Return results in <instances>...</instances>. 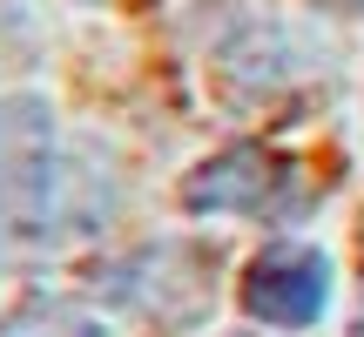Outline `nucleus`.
I'll use <instances>...</instances> for the list:
<instances>
[{"label":"nucleus","instance_id":"5","mask_svg":"<svg viewBox=\"0 0 364 337\" xmlns=\"http://www.w3.org/2000/svg\"><path fill=\"white\" fill-rule=\"evenodd\" d=\"M317 7H364V0H317Z\"/></svg>","mask_w":364,"mask_h":337},{"label":"nucleus","instance_id":"2","mask_svg":"<svg viewBox=\"0 0 364 337\" xmlns=\"http://www.w3.org/2000/svg\"><path fill=\"white\" fill-rule=\"evenodd\" d=\"M331 304V257L311 243H263L257 257L243 263V311L263 317V324H317Z\"/></svg>","mask_w":364,"mask_h":337},{"label":"nucleus","instance_id":"4","mask_svg":"<svg viewBox=\"0 0 364 337\" xmlns=\"http://www.w3.org/2000/svg\"><path fill=\"white\" fill-rule=\"evenodd\" d=\"M0 337H108V324L75 297H27L0 317Z\"/></svg>","mask_w":364,"mask_h":337},{"label":"nucleus","instance_id":"1","mask_svg":"<svg viewBox=\"0 0 364 337\" xmlns=\"http://www.w3.org/2000/svg\"><path fill=\"white\" fill-rule=\"evenodd\" d=\"M61 203V168H54V115L34 95L0 102V223L14 230H48Z\"/></svg>","mask_w":364,"mask_h":337},{"label":"nucleus","instance_id":"3","mask_svg":"<svg viewBox=\"0 0 364 337\" xmlns=\"http://www.w3.org/2000/svg\"><path fill=\"white\" fill-rule=\"evenodd\" d=\"M277 196H290V168L270 156V149H230V156L203 162L189 176V189H182V203L203 209V216H263V209L277 203Z\"/></svg>","mask_w":364,"mask_h":337}]
</instances>
